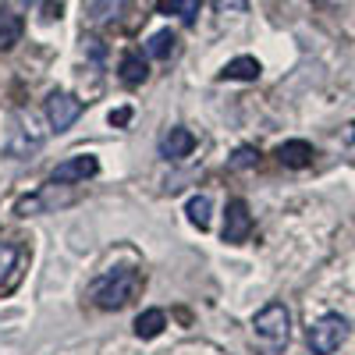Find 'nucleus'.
Masks as SVG:
<instances>
[{"instance_id": "f257e3e1", "label": "nucleus", "mask_w": 355, "mask_h": 355, "mask_svg": "<svg viewBox=\"0 0 355 355\" xmlns=\"http://www.w3.org/2000/svg\"><path fill=\"white\" fill-rule=\"evenodd\" d=\"M142 288V274L135 270V266H117V270H107L103 277H96L93 284H89V299H93L96 309H125L135 295Z\"/></svg>"}, {"instance_id": "f03ea898", "label": "nucleus", "mask_w": 355, "mask_h": 355, "mask_svg": "<svg viewBox=\"0 0 355 355\" xmlns=\"http://www.w3.org/2000/svg\"><path fill=\"white\" fill-rule=\"evenodd\" d=\"M252 334L263 355H284L288 341H291V313L284 302H270L263 306L252 320Z\"/></svg>"}, {"instance_id": "7ed1b4c3", "label": "nucleus", "mask_w": 355, "mask_h": 355, "mask_svg": "<svg viewBox=\"0 0 355 355\" xmlns=\"http://www.w3.org/2000/svg\"><path fill=\"white\" fill-rule=\"evenodd\" d=\"M348 338H352V323L341 313H323L309 327V348H313V355H334Z\"/></svg>"}, {"instance_id": "20e7f679", "label": "nucleus", "mask_w": 355, "mask_h": 355, "mask_svg": "<svg viewBox=\"0 0 355 355\" xmlns=\"http://www.w3.org/2000/svg\"><path fill=\"white\" fill-rule=\"evenodd\" d=\"M96 174H100V160L89 153H78V157H68L64 164H57L50 171V185H78V182H89Z\"/></svg>"}, {"instance_id": "39448f33", "label": "nucleus", "mask_w": 355, "mask_h": 355, "mask_svg": "<svg viewBox=\"0 0 355 355\" xmlns=\"http://www.w3.org/2000/svg\"><path fill=\"white\" fill-rule=\"evenodd\" d=\"M82 110H85V103L75 100L71 93H50L46 96V121L53 132H68L82 117Z\"/></svg>"}, {"instance_id": "423d86ee", "label": "nucleus", "mask_w": 355, "mask_h": 355, "mask_svg": "<svg viewBox=\"0 0 355 355\" xmlns=\"http://www.w3.org/2000/svg\"><path fill=\"white\" fill-rule=\"evenodd\" d=\"M252 234V214L245 199H231L227 202V217H224V242L227 245H242Z\"/></svg>"}, {"instance_id": "0eeeda50", "label": "nucleus", "mask_w": 355, "mask_h": 355, "mask_svg": "<svg viewBox=\"0 0 355 355\" xmlns=\"http://www.w3.org/2000/svg\"><path fill=\"white\" fill-rule=\"evenodd\" d=\"M192 150H196V135L189 128H171L160 139V157L164 160H185Z\"/></svg>"}, {"instance_id": "6e6552de", "label": "nucleus", "mask_w": 355, "mask_h": 355, "mask_svg": "<svg viewBox=\"0 0 355 355\" xmlns=\"http://www.w3.org/2000/svg\"><path fill=\"white\" fill-rule=\"evenodd\" d=\"M128 8V0H82V18L89 25H107Z\"/></svg>"}, {"instance_id": "1a4fd4ad", "label": "nucleus", "mask_w": 355, "mask_h": 355, "mask_svg": "<svg viewBox=\"0 0 355 355\" xmlns=\"http://www.w3.org/2000/svg\"><path fill=\"white\" fill-rule=\"evenodd\" d=\"M313 157H316L313 153V142H306V139H288V142L277 146V160L284 167H309Z\"/></svg>"}, {"instance_id": "9d476101", "label": "nucleus", "mask_w": 355, "mask_h": 355, "mask_svg": "<svg viewBox=\"0 0 355 355\" xmlns=\"http://www.w3.org/2000/svg\"><path fill=\"white\" fill-rule=\"evenodd\" d=\"M259 61H256V57H234V61H227L224 64V71H220V78L224 82H256L259 78Z\"/></svg>"}, {"instance_id": "9b49d317", "label": "nucleus", "mask_w": 355, "mask_h": 355, "mask_svg": "<svg viewBox=\"0 0 355 355\" xmlns=\"http://www.w3.org/2000/svg\"><path fill=\"white\" fill-rule=\"evenodd\" d=\"M164 327H167V313H164V309H146V313H139V320H135V334H139L142 341L160 338Z\"/></svg>"}, {"instance_id": "f8f14e48", "label": "nucleus", "mask_w": 355, "mask_h": 355, "mask_svg": "<svg viewBox=\"0 0 355 355\" xmlns=\"http://www.w3.org/2000/svg\"><path fill=\"white\" fill-rule=\"evenodd\" d=\"M199 8H202V0H157V11L160 15H178L182 25H196Z\"/></svg>"}, {"instance_id": "ddd939ff", "label": "nucleus", "mask_w": 355, "mask_h": 355, "mask_svg": "<svg viewBox=\"0 0 355 355\" xmlns=\"http://www.w3.org/2000/svg\"><path fill=\"white\" fill-rule=\"evenodd\" d=\"M25 33V21L15 11H0V50H11Z\"/></svg>"}, {"instance_id": "4468645a", "label": "nucleus", "mask_w": 355, "mask_h": 355, "mask_svg": "<svg viewBox=\"0 0 355 355\" xmlns=\"http://www.w3.org/2000/svg\"><path fill=\"white\" fill-rule=\"evenodd\" d=\"M18 245L15 242H0V288H11L18 277Z\"/></svg>"}, {"instance_id": "2eb2a0df", "label": "nucleus", "mask_w": 355, "mask_h": 355, "mask_svg": "<svg viewBox=\"0 0 355 355\" xmlns=\"http://www.w3.org/2000/svg\"><path fill=\"white\" fill-rule=\"evenodd\" d=\"M146 75H150V68H146V61L139 53H125L121 57V82L125 85H142Z\"/></svg>"}, {"instance_id": "dca6fc26", "label": "nucleus", "mask_w": 355, "mask_h": 355, "mask_svg": "<svg viewBox=\"0 0 355 355\" xmlns=\"http://www.w3.org/2000/svg\"><path fill=\"white\" fill-rule=\"evenodd\" d=\"M174 46H178V36L171 33V28H164V33L150 36V43H146V53L157 57V61H167V57L174 53Z\"/></svg>"}, {"instance_id": "f3484780", "label": "nucleus", "mask_w": 355, "mask_h": 355, "mask_svg": "<svg viewBox=\"0 0 355 355\" xmlns=\"http://www.w3.org/2000/svg\"><path fill=\"white\" fill-rule=\"evenodd\" d=\"M185 214H189V220L199 231H206V227H210V196H192L189 206H185Z\"/></svg>"}, {"instance_id": "a211bd4d", "label": "nucleus", "mask_w": 355, "mask_h": 355, "mask_svg": "<svg viewBox=\"0 0 355 355\" xmlns=\"http://www.w3.org/2000/svg\"><path fill=\"white\" fill-rule=\"evenodd\" d=\"M214 11L217 15H245L249 0H214Z\"/></svg>"}, {"instance_id": "6ab92c4d", "label": "nucleus", "mask_w": 355, "mask_h": 355, "mask_svg": "<svg viewBox=\"0 0 355 355\" xmlns=\"http://www.w3.org/2000/svg\"><path fill=\"white\" fill-rule=\"evenodd\" d=\"M259 160V153L252 150V146H242V150H234V157H231V167L234 171H242V167H252Z\"/></svg>"}, {"instance_id": "aec40b11", "label": "nucleus", "mask_w": 355, "mask_h": 355, "mask_svg": "<svg viewBox=\"0 0 355 355\" xmlns=\"http://www.w3.org/2000/svg\"><path fill=\"white\" fill-rule=\"evenodd\" d=\"M128 121H132V110H128V107H121V110H114V114H110V125H117V128L128 125Z\"/></svg>"}]
</instances>
